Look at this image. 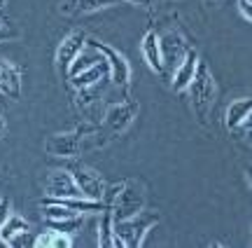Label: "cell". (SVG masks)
<instances>
[{
	"mask_svg": "<svg viewBox=\"0 0 252 248\" xmlns=\"http://www.w3.org/2000/svg\"><path fill=\"white\" fill-rule=\"evenodd\" d=\"M103 204L110 209L115 222L131 218L135 213H140L145 209V194H143V185L138 180H124L117 183L105 190Z\"/></svg>",
	"mask_w": 252,
	"mask_h": 248,
	"instance_id": "cell-1",
	"label": "cell"
},
{
	"mask_svg": "<svg viewBox=\"0 0 252 248\" xmlns=\"http://www.w3.org/2000/svg\"><path fill=\"white\" fill-rule=\"evenodd\" d=\"M187 92H189V101H191V110L196 112V120H201L206 124L210 108H213L217 96V84L213 73H210V68L203 61L198 64L196 75H194V80H191Z\"/></svg>",
	"mask_w": 252,
	"mask_h": 248,
	"instance_id": "cell-2",
	"label": "cell"
},
{
	"mask_svg": "<svg viewBox=\"0 0 252 248\" xmlns=\"http://www.w3.org/2000/svg\"><path fill=\"white\" fill-rule=\"evenodd\" d=\"M157 222H159V213L145 211L143 209L140 213H135L131 218L115 222V234L122 241V248H138L143 244L145 234L152 230Z\"/></svg>",
	"mask_w": 252,
	"mask_h": 248,
	"instance_id": "cell-3",
	"label": "cell"
},
{
	"mask_svg": "<svg viewBox=\"0 0 252 248\" xmlns=\"http://www.w3.org/2000/svg\"><path fill=\"white\" fill-rule=\"evenodd\" d=\"M94 129L91 127H80L75 131H65V134H54L45 141V150L52 157H59V159H75V157L82 152V145H84V136L91 134Z\"/></svg>",
	"mask_w": 252,
	"mask_h": 248,
	"instance_id": "cell-4",
	"label": "cell"
},
{
	"mask_svg": "<svg viewBox=\"0 0 252 248\" xmlns=\"http://www.w3.org/2000/svg\"><path fill=\"white\" fill-rule=\"evenodd\" d=\"M87 47H91V49H96V52H100L105 56V61L110 66V80H112V84H117V87H126L128 84V80H131V66H128V61H126V56L122 52H117L115 47L105 45L100 40H94V37H89Z\"/></svg>",
	"mask_w": 252,
	"mask_h": 248,
	"instance_id": "cell-5",
	"label": "cell"
},
{
	"mask_svg": "<svg viewBox=\"0 0 252 248\" xmlns=\"http://www.w3.org/2000/svg\"><path fill=\"white\" fill-rule=\"evenodd\" d=\"M68 171L72 174L75 183H77V187H80V192L84 194L87 199H98V202H103L108 185H105V180H103V178H100V176L96 174L91 166H87V164H72Z\"/></svg>",
	"mask_w": 252,
	"mask_h": 248,
	"instance_id": "cell-6",
	"label": "cell"
},
{
	"mask_svg": "<svg viewBox=\"0 0 252 248\" xmlns=\"http://www.w3.org/2000/svg\"><path fill=\"white\" fill-rule=\"evenodd\" d=\"M89 42V37L84 35L82 31H72L68 35L61 40V45L56 49V68H59V73L65 77L68 71H70V66L75 64V59L84 52V47Z\"/></svg>",
	"mask_w": 252,
	"mask_h": 248,
	"instance_id": "cell-7",
	"label": "cell"
},
{
	"mask_svg": "<svg viewBox=\"0 0 252 248\" xmlns=\"http://www.w3.org/2000/svg\"><path fill=\"white\" fill-rule=\"evenodd\" d=\"M138 112H140V106L138 101L133 99H126V101H119V103H112L105 112V124H108L112 131H126V129L133 124V120L138 117Z\"/></svg>",
	"mask_w": 252,
	"mask_h": 248,
	"instance_id": "cell-8",
	"label": "cell"
},
{
	"mask_svg": "<svg viewBox=\"0 0 252 248\" xmlns=\"http://www.w3.org/2000/svg\"><path fill=\"white\" fill-rule=\"evenodd\" d=\"M0 241H2V246H12V248L33 244L31 241V225L21 215H9L7 222L0 227Z\"/></svg>",
	"mask_w": 252,
	"mask_h": 248,
	"instance_id": "cell-9",
	"label": "cell"
},
{
	"mask_svg": "<svg viewBox=\"0 0 252 248\" xmlns=\"http://www.w3.org/2000/svg\"><path fill=\"white\" fill-rule=\"evenodd\" d=\"M201 64L196 49H187L185 56L180 59V64L175 66V75H173V89L175 92H187L194 75H196V68Z\"/></svg>",
	"mask_w": 252,
	"mask_h": 248,
	"instance_id": "cell-10",
	"label": "cell"
},
{
	"mask_svg": "<svg viewBox=\"0 0 252 248\" xmlns=\"http://www.w3.org/2000/svg\"><path fill=\"white\" fill-rule=\"evenodd\" d=\"M140 54L152 73H163V47L157 31H147L140 40Z\"/></svg>",
	"mask_w": 252,
	"mask_h": 248,
	"instance_id": "cell-11",
	"label": "cell"
},
{
	"mask_svg": "<svg viewBox=\"0 0 252 248\" xmlns=\"http://www.w3.org/2000/svg\"><path fill=\"white\" fill-rule=\"evenodd\" d=\"M47 197H84L70 171H54L47 178Z\"/></svg>",
	"mask_w": 252,
	"mask_h": 248,
	"instance_id": "cell-12",
	"label": "cell"
},
{
	"mask_svg": "<svg viewBox=\"0 0 252 248\" xmlns=\"http://www.w3.org/2000/svg\"><path fill=\"white\" fill-rule=\"evenodd\" d=\"M0 94L12 101L21 99V71L5 59H0Z\"/></svg>",
	"mask_w": 252,
	"mask_h": 248,
	"instance_id": "cell-13",
	"label": "cell"
},
{
	"mask_svg": "<svg viewBox=\"0 0 252 248\" xmlns=\"http://www.w3.org/2000/svg\"><path fill=\"white\" fill-rule=\"evenodd\" d=\"M117 2L119 0H63L59 5V12L63 17H82V14H94L100 9H108Z\"/></svg>",
	"mask_w": 252,
	"mask_h": 248,
	"instance_id": "cell-14",
	"label": "cell"
},
{
	"mask_svg": "<svg viewBox=\"0 0 252 248\" xmlns=\"http://www.w3.org/2000/svg\"><path fill=\"white\" fill-rule=\"evenodd\" d=\"M105 75H110V66H108V61H105V56H103L98 64H94L91 68H87V71H82V73H77V75H70L68 80H70L75 92H82V89L96 87Z\"/></svg>",
	"mask_w": 252,
	"mask_h": 248,
	"instance_id": "cell-15",
	"label": "cell"
},
{
	"mask_svg": "<svg viewBox=\"0 0 252 248\" xmlns=\"http://www.w3.org/2000/svg\"><path fill=\"white\" fill-rule=\"evenodd\" d=\"M250 120H252V99H238V101L229 103V108L224 112V127L229 131L245 127Z\"/></svg>",
	"mask_w": 252,
	"mask_h": 248,
	"instance_id": "cell-16",
	"label": "cell"
},
{
	"mask_svg": "<svg viewBox=\"0 0 252 248\" xmlns=\"http://www.w3.org/2000/svg\"><path fill=\"white\" fill-rule=\"evenodd\" d=\"M98 246L100 248H122V241L115 234V218H112L110 209L103 211V215H100V220H98Z\"/></svg>",
	"mask_w": 252,
	"mask_h": 248,
	"instance_id": "cell-17",
	"label": "cell"
},
{
	"mask_svg": "<svg viewBox=\"0 0 252 248\" xmlns=\"http://www.w3.org/2000/svg\"><path fill=\"white\" fill-rule=\"evenodd\" d=\"M94 52H96V49H94ZM100 59H103V54H100V52H96L94 56H89V54H84V52H82V54L75 59V64L70 66V71H68V77H70V75L82 73V71H87V68H91L94 64H98Z\"/></svg>",
	"mask_w": 252,
	"mask_h": 248,
	"instance_id": "cell-18",
	"label": "cell"
},
{
	"mask_svg": "<svg viewBox=\"0 0 252 248\" xmlns=\"http://www.w3.org/2000/svg\"><path fill=\"white\" fill-rule=\"evenodd\" d=\"M82 222H84V215H80V218H68V220H49V227H52V230H59V232L75 234V232L82 227Z\"/></svg>",
	"mask_w": 252,
	"mask_h": 248,
	"instance_id": "cell-19",
	"label": "cell"
},
{
	"mask_svg": "<svg viewBox=\"0 0 252 248\" xmlns=\"http://www.w3.org/2000/svg\"><path fill=\"white\" fill-rule=\"evenodd\" d=\"M33 246H37V248H54V230L42 232L37 239H33Z\"/></svg>",
	"mask_w": 252,
	"mask_h": 248,
	"instance_id": "cell-20",
	"label": "cell"
},
{
	"mask_svg": "<svg viewBox=\"0 0 252 248\" xmlns=\"http://www.w3.org/2000/svg\"><path fill=\"white\" fill-rule=\"evenodd\" d=\"M72 246V239L68 232H59L54 230V248H70Z\"/></svg>",
	"mask_w": 252,
	"mask_h": 248,
	"instance_id": "cell-21",
	"label": "cell"
},
{
	"mask_svg": "<svg viewBox=\"0 0 252 248\" xmlns=\"http://www.w3.org/2000/svg\"><path fill=\"white\" fill-rule=\"evenodd\" d=\"M9 215H12V204H9V199L2 197V199H0V227L7 222Z\"/></svg>",
	"mask_w": 252,
	"mask_h": 248,
	"instance_id": "cell-22",
	"label": "cell"
},
{
	"mask_svg": "<svg viewBox=\"0 0 252 248\" xmlns=\"http://www.w3.org/2000/svg\"><path fill=\"white\" fill-rule=\"evenodd\" d=\"M238 12L243 14L245 21H250L252 24V2L250 0H238Z\"/></svg>",
	"mask_w": 252,
	"mask_h": 248,
	"instance_id": "cell-23",
	"label": "cell"
},
{
	"mask_svg": "<svg viewBox=\"0 0 252 248\" xmlns=\"http://www.w3.org/2000/svg\"><path fill=\"white\" fill-rule=\"evenodd\" d=\"M119 2H128V5H138V7H145V5H152L154 0H119Z\"/></svg>",
	"mask_w": 252,
	"mask_h": 248,
	"instance_id": "cell-24",
	"label": "cell"
},
{
	"mask_svg": "<svg viewBox=\"0 0 252 248\" xmlns=\"http://www.w3.org/2000/svg\"><path fill=\"white\" fill-rule=\"evenodd\" d=\"M245 180H248V185L252 190V166H245Z\"/></svg>",
	"mask_w": 252,
	"mask_h": 248,
	"instance_id": "cell-25",
	"label": "cell"
},
{
	"mask_svg": "<svg viewBox=\"0 0 252 248\" xmlns=\"http://www.w3.org/2000/svg\"><path fill=\"white\" fill-rule=\"evenodd\" d=\"M5 129H7V122H5V117H2V115H0V136H2V134H5Z\"/></svg>",
	"mask_w": 252,
	"mask_h": 248,
	"instance_id": "cell-26",
	"label": "cell"
},
{
	"mask_svg": "<svg viewBox=\"0 0 252 248\" xmlns=\"http://www.w3.org/2000/svg\"><path fill=\"white\" fill-rule=\"evenodd\" d=\"M5 5H7V0H0V14H2V9H5Z\"/></svg>",
	"mask_w": 252,
	"mask_h": 248,
	"instance_id": "cell-27",
	"label": "cell"
},
{
	"mask_svg": "<svg viewBox=\"0 0 252 248\" xmlns=\"http://www.w3.org/2000/svg\"><path fill=\"white\" fill-rule=\"evenodd\" d=\"M248 127V131H250V138H252V124H245Z\"/></svg>",
	"mask_w": 252,
	"mask_h": 248,
	"instance_id": "cell-28",
	"label": "cell"
},
{
	"mask_svg": "<svg viewBox=\"0 0 252 248\" xmlns=\"http://www.w3.org/2000/svg\"><path fill=\"white\" fill-rule=\"evenodd\" d=\"M210 2H217V0H210Z\"/></svg>",
	"mask_w": 252,
	"mask_h": 248,
	"instance_id": "cell-29",
	"label": "cell"
},
{
	"mask_svg": "<svg viewBox=\"0 0 252 248\" xmlns=\"http://www.w3.org/2000/svg\"><path fill=\"white\" fill-rule=\"evenodd\" d=\"M250 2H252V0H250Z\"/></svg>",
	"mask_w": 252,
	"mask_h": 248,
	"instance_id": "cell-30",
	"label": "cell"
}]
</instances>
